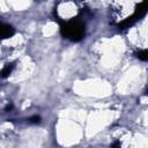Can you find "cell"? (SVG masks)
<instances>
[{"label":"cell","mask_w":148,"mask_h":148,"mask_svg":"<svg viewBox=\"0 0 148 148\" xmlns=\"http://www.w3.org/2000/svg\"><path fill=\"white\" fill-rule=\"evenodd\" d=\"M14 64H7L3 68H2V72H1V76L2 77H7L10 73H12V71H13V68H14Z\"/></svg>","instance_id":"4"},{"label":"cell","mask_w":148,"mask_h":148,"mask_svg":"<svg viewBox=\"0 0 148 148\" xmlns=\"http://www.w3.org/2000/svg\"><path fill=\"white\" fill-rule=\"evenodd\" d=\"M111 148H121V147H120V143H119L118 141H116V142H113V143H112Z\"/></svg>","instance_id":"7"},{"label":"cell","mask_w":148,"mask_h":148,"mask_svg":"<svg viewBox=\"0 0 148 148\" xmlns=\"http://www.w3.org/2000/svg\"><path fill=\"white\" fill-rule=\"evenodd\" d=\"M60 32L65 38L72 42H79L84 37V23L79 17L72 18L69 21H64L60 23Z\"/></svg>","instance_id":"1"},{"label":"cell","mask_w":148,"mask_h":148,"mask_svg":"<svg viewBox=\"0 0 148 148\" xmlns=\"http://www.w3.org/2000/svg\"><path fill=\"white\" fill-rule=\"evenodd\" d=\"M135 57L140 60H148V50H139L135 52Z\"/></svg>","instance_id":"5"},{"label":"cell","mask_w":148,"mask_h":148,"mask_svg":"<svg viewBox=\"0 0 148 148\" xmlns=\"http://www.w3.org/2000/svg\"><path fill=\"white\" fill-rule=\"evenodd\" d=\"M15 34V30L12 25L9 24H6V23H2L1 24V29H0V35L2 37V39H6V38H9L12 37L13 35Z\"/></svg>","instance_id":"3"},{"label":"cell","mask_w":148,"mask_h":148,"mask_svg":"<svg viewBox=\"0 0 148 148\" xmlns=\"http://www.w3.org/2000/svg\"><path fill=\"white\" fill-rule=\"evenodd\" d=\"M29 121L34 123V124H38V123H40V117L39 116H34V117L29 118Z\"/></svg>","instance_id":"6"},{"label":"cell","mask_w":148,"mask_h":148,"mask_svg":"<svg viewBox=\"0 0 148 148\" xmlns=\"http://www.w3.org/2000/svg\"><path fill=\"white\" fill-rule=\"evenodd\" d=\"M146 94H147V95H148V89H147V92H146Z\"/></svg>","instance_id":"8"},{"label":"cell","mask_w":148,"mask_h":148,"mask_svg":"<svg viewBox=\"0 0 148 148\" xmlns=\"http://www.w3.org/2000/svg\"><path fill=\"white\" fill-rule=\"evenodd\" d=\"M148 12V1H143V2H140L136 8H135V12L133 15L126 17L125 20H123L119 24H118V28L120 30H124V29H127L130 28L131 25H133L138 20H140V17H142L146 13Z\"/></svg>","instance_id":"2"}]
</instances>
